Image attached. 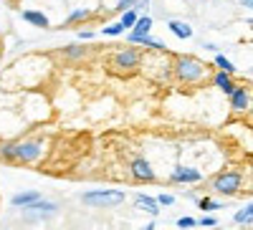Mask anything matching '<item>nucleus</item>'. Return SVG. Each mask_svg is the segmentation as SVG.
<instances>
[{
    "label": "nucleus",
    "instance_id": "5",
    "mask_svg": "<svg viewBox=\"0 0 253 230\" xmlns=\"http://www.w3.org/2000/svg\"><path fill=\"white\" fill-rule=\"evenodd\" d=\"M23 210V215H26V220H33V218H48V215H56L58 213V205H53V202H46L43 197H38V200H33L31 205H26V207H20Z\"/></svg>",
    "mask_w": 253,
    "mask_h": 230
},
{
    "label": "nucleus",
    "instance_id": "26",
    "mask_svg": "<svg viewBox=\"0 0 253 230\" xmlns=\"http://www.w3.org/2000/svg\"><path fill=\"white\" fill-rule=\"evenodd\" d=\"M200 228H215L218 225V220L213 218V215H203V220H195Z\"/></svg>",
    "mask_w": 253,
    "mask_h": 230
},
{
    "label": "nucleus",
    "instance_id": "13",
    "mask_svg": "<svg viewBox=\"0 0 253 230\" xmlns=\"http://www.w3.org/2000/svg\"><path fill=\"white\" fill-rule=\"evenodd\" d=\"M230 76H233V74H228V71H218V74L213 76V83H215V86H218L225 96L236 89V83H233V78H230Z\"/></svg>",
    "mask_w": 253,
    "mask_h": 230
},
{
    "label": "nucleus",
    "instance_id": "8",
    "mask_svg": "<svg viewBox=\"0 0 253 230\" xmlns=\"http://www.w3.org/2000/svg\"><path fill=\"white\" fill-rule=\"evenodd\" d=\"M203 180V175H200V170H195V167H175V172L170 175V182H175V185H195V182H200Z\"/></svg>",
    "mask_w": 253,
    "mask_h": 230
},
{
    "label": "nucleus",
    "instance_id": "29",
    "mask_svg": "<svg viewBox=\"0 0 253 230\" xmlns=\"http://www.w3.org/2000/svg\"><path fill=\"white\" fill-rule=\"evenodd\" d=\"M241 3H243L246 8H251V5H253V0H241Z\"/></svg>",
    "mask_w": 253,
    "mask_h": 230
},
{
    "label": "nucleus",
    "instance_id": "1",
    "mask_svg": "<svg viewBox=\"0 0 253 230\" xmlns=\"http://www.w3.org/2000/svg\"><path fill=\"white\" fill-rule=\"evenodd\" d=\"M0 157L8 162H26L33 164L43 157V144L38 139H26V142H5L0 147Z\"/></svg>",
    "mask_w": 253,
    "mask_h": 230
},
{
    "label": "nucleus",
    "instance_id": "18",
    "mask_svg": "<svg viewBox=\"0 0 253 230\" xmlns=\"http://www.w3.org/2000/svg\"><path fill=\"white\" fill-rule=\"evenodd\" d=\"M63 56H66L69 61H81V58H86V48H84L81 43H74V46L63 48Z\"/></svg>",
    "mask_w": 253,
    "mask_h": 230
},
{
    "label": "nucleus",
    "instance_id": "20",
    "mask_svg": "<svg viewBox=\"0 0 253 230\" xmlns=\"http://www.w3.org/2000/svg\"><path fill=\"white\" fill-rule=\"evenodd\" d=\"M89 13H91L89 8H76V10L66 18V26H76V23H81V20H86V18H89Z\"/></svg>",
    "mask_w": 253,
    "mask_h": 230
},
{
    "label": "nucleus",
    "instance_id": "15",
    "mask_svg": "<svg viewBox=\"0 0 253 230\" xmlns=\"http://www.w3.org/2000/svg\"><path fill=\"white\" fill-rule=\"evenodd\" d=\"M170 31L180 38V40H187L193 38V28H190L187 23H182V20H170Z\"/></svg>",
    "mask_w": 253,
    "mask_h": 230
},
{
    "label": "nucleus",
    "instance_id": "25",
    "mask_svg": "<svg viewBox=\"0 0 253 230\" xmlns=\"http://www.w3.org/2000/svg\"><path fill=\"white\" fill-rule=\"evenodd\" d=\"M175 195H170V192H162L160 197H157V205H165V207H170V205H175Z\"/></svg>",
    "mask_w": 253,
    "mask_h": 230
},
{
    "label": "nucleus",
    "instance_id": "14",
    "mask_svg": "<svg viewBox=\"0 0 253 230\" xmlns=\"http://www.w3.org/2000/svg\"><path fill=\"white\" fill-rule=\"evenodd\" d=\"M137 207H139V210H147L150 215H157V210H160L157 200H155V197H150V195H144V192H139V195H137Z\"/></svg>",
    "mask_w": 253,
    "mask_h": 230
},
{
    "label": "nucleus",
    "instance_id": "11",
    "mask_svg": "<svg viewBox=\"0 0 253 230\" xmlns=\"http://www.w3.org/2000/svg\"><path fill=\"white\" fill-rule=\"evenodd\" d=\"M129 43H132V46H147V48H152V51H162V53H167V46L162 43V40L152 38L150 33H144V36H137V38H132Z\"/></svg>",
    "mask_w": 253,
    "mask_h": 230
},
{
    "label": "nucleus",
    "instance_id": "3",
    "mask_svg": "<svg viewBox=\"0 0 253 230\" xmlns=\"http://www.w3.org/2000/svg\"><path fill=\"white\" fill-rule=\"evenodd\" d=\"M122 200H124V190H94L81 195V202L89 207H114Z\"/></svg>",
    "mask_w": 253,
    "mask_h": 230
},
{
    "label": "nucleus",
    "instance_id": "9",
    "mask_svg": "<svg viewBox=\"0 0 253 230\" xmlns=\"http://www.w3.org/2000/svg\"><path fill=\"white\" fill-rule=\"evenodd\" d=\"M228 96H230V107H233V112H248V107H251V91L246 86H236Z\"/></svg>",
    "mask_w": 253,
    "mask_h": 230
},
{
    "label": "nucleus",
    "instance_id": "22",
    "mask_svg": "<svg viewBox=\"0 0 253 230\" xmlns=\"http://www.w3.org/2000/svg\"><path fill=\"white\" fill-rule=\"evenodd\" d=\"M213 64L218 66V71H228V74H236V66L233 64H230V61L223 56V53H218L215 58H213Z\"/></svg>",
    "mask_w": 253,
    "mask_h": 230
},
{
    "label": "nucleus",
    "instance_id": "4",
    "mask_svg": "<svg viewBox=\"0 0 253 230\" xmlns=\"http://www.w3.org/2000/svg\"><path fill=\"white\" fill-rule=\"evenodd\" d=\"M243 187V175L230 170V172H220L215 180H213V190L220 192V195H236Z\"/></svg>",
    "mask_w": 253,
    "mask_h": 230
},
{
    "label": "nucleus",
    "instance_id": "2",
    "mask_svg": "<svg viewBox=\"0 0 253 230\" xmlns=\"http://www.w3.org/2000/svg\"><path fill=\"white\" fill-rule=\"evenodd\" d=\"M172 74L182 83H198L208 76V66L203 64V61L193 58V56H177L175 66H172Z\"/></svg>",
    "mask_w": 253,
    "mask_h": 230
},
{
    "label": "nucleus",
    "instance_id": "7",
    "mask_svg": "<svg viewBox=\"0 0 253 230\" xmlns=\"http://www.w3.org/2000/svg\"><path fill=\"white\" fill-rule=\"evenodd\" d=\"M129 170H132V177L139 180V182H155V170H152V164L147 162L144 157H134L132 164H129Z\"/></svg>",
    "mask_w": 253,
    "mask_h": 230
},
{
    "label": "nucleus",
    "instance_id": "27",
    "mask_svg": "<svg viewBox=\"0 0 253 230\" xmlns=\"http://www.w3.org/2000/svg\"><path fill=\"white\" fill-rule=\"evenodd\" d=\"M134 3H137V0H117V10L122 13L126 8H134Z\"/></svg>",
    "mask_w": 253,
    "mask_h": 230
},
{
    "label": "nucleus",
    "instance_id": "6",
    "mask_svg": "<svg viewBox=\"0 0 253 230\" xmlns=\"http://www.w3.org/2000/svg\"><path fill=\"white\" fill-rule=\"evenodd\" d=\"M142 58H144V56H142L137 48H122V51L114 53V66L122 69V71H134V69L142 64Z\"/></svg>",
    "mask_w": 253,
    "mask_h": 230
},
{
    "label": "nucleus",
    "instance_id": "19",
    "mask_svg": "<svg viewBox=\"0 0 253 230\" xmlns=\"http://www.w3.org/2000/svg\"><path fill=\"white\" fill-rule=\"evenodd\" d=\"M137 18H139V13H137L134 8H126V10H122V20H119V23L124 26V31H129V28L134 26Z\"/></svg>",
    "mask_w": 253,
    "mask_h": 230
},
{
    "label": "nucleus",
    "instance_id": "17",
    "mask_svg": "<svg viewBox=\"0 0 253 230\" xmlns=\"http://www.w3.org/2000/svg\"><path fill=\"white\" fill-rule=\"evenodd\" d=\"M251 220H253V202H246L241 210L236 213L233 223H236V225H251Z\"/></svg>",
    "mask_w": 253,
    "mask_h": 230
},
{
    "label": "nucleus",
    "instance_id": "12",
    "mask_svg": "<svg viewBox=\"0 0 253 230\" xmlns=\"http://www.w3.org/2000/svg\"><path fill=\"white\" fill-rule=\"evenodd\" d=\"M20 18H23L26 23L36 26V28H48L51 26V20L46 18V13H41V10H23V13H20Z\"/></svg>",
    "mask_w": 253,
    "mask_h": 230
},
{
    "label": "nucleus",
    "instance_id": "16",
    "mask_svg": "<svg viewBox=\"0 0 253 230\" xmlns=\"http://www.w3.org/2000/svg\"><path fill=\"white\" fill-rule=\"evenodd\" d=\"M41 195L36 192V190H26V192H18L10 202H13V207H26V205H31L33 200H38Z\"/></svg>",
    "mask_w": 253,
    "mask_h": 230
},
{
    "label": "nucleus",
    "instance_id": "23",
    "mask_svg": "<svg viewBox=\"0 0 253 230\" xmlns=\"http://www.w3.org/2000/svg\"><path fill=\"white\" fill-rule=\"evenodd\" d=\"M175 225H177L180 230H182V228H185V230H190V228H198L195 218H187V215H185V218H177V220H175Z\"/></svg>",
    "mask_w": 253,
    "mask_h": 230
},
{
    "label": "nucleus",
    "instance_id": "24",
    "mask_svg": "<svg viewBox=\"0 0 253 230\" xmlns=\"http://www.w3.org/2000/svg\"><path fill=\"white\" fill-rule=\"evenodd\" d=\"M122 33H126L122 23H114V26H107V28H104V36H122Z\"/></svg>",
    "mask_w": 253,
    "mask_h": 230
},
{
    "label": "nucleus",
    "instance_id": "28",
    "mask_svg": "<svg viewBox=\"0 0 253 230\" xmlns=\"http://www.w3.org/2000/svg\"><path fill=\"white\" fill-rule=\"evenodd\" d=\"M79 38L81 40H89V38H94V33L91 31H79Z\"/></svg>",
    "mask_w": 253,
    "mask_h": 230
},
{
    "label": "nucleus",
    "instance_id": "10",
    "mask_svg": "<svg viewBox=\"0 0 253 230\" xmlns=\"http://www.w3.org/2000/svg\"><path fill=\"white\" fill-rule=\"evenodd\" d=\"M150 31H152V18H150V15H142V18L134 20V26L129 28V33H126V40H132V38H137V36H144V33H150Z\"/></svg>",
    "mask_w": 253,
    "mask_h": 230
},
{
    "label": "nucleus",
    "instance_id": "21",
    "mask_svg": "<svg viewBox=\"0 0 253 230\" xmlns=\"http://www.w3.org/2000/svg\"><path fill=\"white\" fill-rule=\"evenodd\" d=\"M198 207H200V210H205V213H215V210H220V207H223V202L203 197V200H198Z\"/></svg>",
    "mask_w": 253,
    "mask_h": 230
}]
</instances>
